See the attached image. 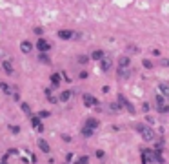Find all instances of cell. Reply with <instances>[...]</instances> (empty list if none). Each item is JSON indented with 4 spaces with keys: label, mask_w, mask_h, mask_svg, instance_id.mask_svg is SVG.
<instances>
[{
    "label": "cell",
    "mask_w": 169,
    "mask_h": 164,
    "mask_svg": "<svg viewBox=\"0 0 169 164\" xmlns=\"http://www.w3.org/2000/svg\"><path fill=\"white\" fill-rule=\"evenodd\" d=\"M36 144H38V148H40V150H42L44 153H49V152H51L49 144H47V142H46L44 139H38V141H36Z\"/></svg>",
    "instance_id": "13"
},
{
    "label": "cell",
    "mask_w": 169,
    "mask_h": 164,
    "mask_svg": "<svg viewBox=\"0 0 169 164\" xmlns=\"http://www.w3.org/2000/svg\"><path fill=\"white\" fill-rule=\"evenodd\" d=\"M78 77H80V79H87V73H86V71H82V73H80Z\"/></svg>",
    "instance_id": "32"
},
{
    "label": "cell",
    "mask_w": 169,
    "mask_h": 164,
    "mask_svg": "<svg viewBox=\"0 0 169 164\" xmlns=\"http://www.w3.org/2000/svg\"><path fill=\"white\" fill-rule=\"evenodd\" d=\"M127 51H129V53H138L140 49H138V47H135V46H129V47H127Z\"/></svg>",
    "instance_id": "27"
},
{
    "label": "cell",
    "mask_w": 169,
    "mask_h": 164,
    "mask_svg": "<svg viewBox=\"0 0 169 164\" xmlns=\"http://www.w3.org/2000/svg\"><path fill=\"white\" fill-rule=\"evenodd\" d=\"M100 69H102V71H109V69H111V58H109V57H107V58L104 57V58L100 60Z\"/></svg>",
    "instance_id": "11"
},
{
    "label": "cell",
    "mask_w": 169,
    "mask_h": 164,
    "mask_svg": "<svg viewBox=\"0 0 169 164\" xmlns=\"http://www.w3.org/2000/svg\"><path fill=\"white\" fill-rule=\"evenodd\" d=\"M31 126H33L36 131H44V124H42V120H40L38 115H36V117H31Z\"/></svg>",
    "instance_id": "9"
},
{
    "label": "cell",
    "mask_w": 169,
    "mask_h": 164,
    "mask_svg": "<svg viewBox=\"0 0 169 164\" xmlns=\"http://www.w3.org/2000/svg\"><path fill=\"white\" fill-rule=\"evenodd\" d=\"M89 58H91V57H86V55H80V57H78V62H80V64H82V66H86V64H87V60H89Z\"/></svg>",
    "instance_id": "24"
},
{
    "label": "cell",
    "mask_w": 169,
    "mask_h": 164,
    "mask_svg": "<svg viewBox=\"0 0 169 164\" xmlns=\"http://www.w3.org/2000/svg\"><path fill=\"white\" fill-rule=\"evenodd\" d=\"M118 68H129V57H120L118 58Z\"/></svg>",
    "instance_id": "18"
},
{
    "label": "cell",
    "mask_w": 169,
    "mask_h": 164,
    "mask_svg": "<svg viewBox=\"0 0 169 164\" xmlns=\"http://www.w3.org/2000/svg\"><path fill=\"white\" fill-rule=\"evenodd\" d=\"M20 49H22V53H25V55H27V53H31V51H33V44H31L29 40H24V42L20 44Z\"/></svg>",
    "instance_id": "10"
},
{
    "label": "cell",
    "mask_w": 169,
    "mask_h": 164,
    "mask_svg": "<svg viewBox=\"0 0 169 164\" xmlns=\"http://www.w3.org/2000/svg\"><path fill=\"white\" fill-rule=\"evenodd\" d=\"M160 64H162V66H164V68H169V58H164V60H162V62H160Z\"/></svg>",
    "instance_id": "29"
},
{
    "label": "cell",
    "mask_w": 169,
    "mask_h": 164,
    "mask_svg": "<svg viewBox=\"0 0 169 164\" xmlns=\"http://www.w3.org/2000/svg\"><path fill=\"white\" fill-rule=\"evenodd\" d=\"M38 117H40V119H46V117H49V111H40Z\"/></svg>",
    "instance_id": "28"
},
{
    "label": "cell",
    "mask_w": 169,
    "mask_h": 164,
    "mask_svg": "<svg viewBox=\"0 0 169 164\" xmlns=\"http://www.w3.org/2000/svg\"><path fill=\"white\" fill-rule=\"evenodd\" d=\"M75 164H89V157L87 155H80L75 159Z\"/></svg>",
    "instance_id": "21"
},
{
    "label": "cell",
    "mask_w": 169,
    "mask_h": 164,
    "mask_svg": "<svg viewBox=\"0 0 169 164\" xmlns=\"http://www.w3.org/2000/svg\"><path fill=\"white\" fill-rule=\"evenodd\" d=\"M62 79H64V77H62V73H53V75H51V86H55V88H56V86L60 84V80H62Z\"/></svg>",
    "instance_id": "14"
},
{
    "label": "cell",
    "mask_w": 169,
    "mask_h": 164,
    "mask_svg": "<svg viewBox=\"0 0 169 164\" xmlns=\"http://www.w3.org/2000/svg\"><path fill=\"white\" fill-rule=\"evenodd\" d=\"M155 102H157V110H158V113H167L169 111V100H167V97H166L164 93H157Z\"/></svg>",
    "instance_id": "4"
},
{
    "label": "cell",
    "mask_w": 169,
    "mask_h": 164,
    "mask_svg": "<svg viewBox=\"0 0 169 164\" xmlns=\"http://www.w3.org/2000/svg\"><path fill=\"white\" fill-rule=\"evenodd\" d=\"M82 100H84V104L87 106V108H96V110H100L98 106V100H96V97H93L91 93H84V97H82Z\"/></svg>",
    "instance_id": "5"
},
{
    "label": "cell",
    "mask_w": 169,
    "mask_h": 164,
    "mask_svg": "<svg viewBox=\"0 0 169 164\" xmlns=\"http://www.w3.org/2000/svg\"><path fill=\"white\" fill-rule=\"evenodd\" d=\"M38 62H42V64H51V58H49L46 53H40V55H38Z\"/></svg>",
    "instance_id": "22"
},
{
    "label": "cell",
    "mask_w": 169,
    "mask_h": 164,
    "mask_svg": "<svg viewBox=\"0 0 169 164\" xmlns=\"http://www.w3.org/2000/svg\"><path fill=\"white\" fill-rule=\"evenodd\" d=\"M9 131L16 135V133H20V126H9Z\"/></svg>",
    "instance_id": "26"
},
{
    "label": "cell",
    "mask_w": 169,
    "mask_h": 164,
    "mask_svg": "<svg viewBox=\"0 0 169 164\" xmlns=\"http://www.w3.org/2000/svg\"><path fill=\"white\" fill-rule=\"evenodd\" d=\"M100 126V122L96 119H87L82 126V135L84 137H93V133L96 131V128Z\"/></svg>",
    "instance_id": "3"
},
{
    "label": "cell",
    "mask_w": 169,
    "mask_h": 164,
    "mask_svg": "<svg viewBox=\"0 0 169 164\" xmlns=\"http://www.w3.org/2000/svg\"><path fill=\"white\" fill-rule=\"evenodd\" d=\"M20 106H22V111H24L25 115H31V108H29V104H25V102H22Z\"/></svg>",
    "instance_id": "23"
},
{
    "label": "cell",
    "mask_w": 169,
    "mask_h": 164,
    "mask_svg": "<svg viewBox=\"0 0 169 164\" xmlns=\"http://www.w3.org/2000/svg\"><path fill=\"white\" fill-rule=\"evenodd\" d=\"M118 104H120V108H126L129 113H135V108H133V104H131V102H129V100H127V99L122 95V93L118 95Z\"/></svg>",
    "instance_id": "7"
},
{
    "label": "cell",
    "mask_w": 169,
    "mask_h": 164,
    "mask_svg": "<svg viewBox=\"0 0 169 164\" xmlns=\"http://www.w3.org/2000/svg\"><path fill=\"white\" fill-rule=\"evenodd\" d=\"M2 69H4L7 75H13V66H11L9 60H4V62H2Z\"/></svg>",
    "instance_id": "17"
},
{
    "label": "cell",
    "mask_w": 169,
    "mask_h": 164,
    "mask_svg": "<svg viewBox=\"0 0 169 164\" xmlns=\"http://www.w3.org/2000/svg\"><path fill=\"white\" fill-rule=\"evenodd\" d=\"M140 155H142V164H162L164 162V157H162L160 150H142Z\"/></svg>",
    "instance_id": "1"
},
{
    "label": "cell",
    "mask_w": 169,
    "mask_h": 164,
    "mask_svg": "<svg viewBox=\"0 0 169 164\" xmlns=\"http://www.w3.org/2000/svg\"><path fill=\"white\" fill-rule=\"evenodd\" d=\"M142 64H144V68H146V69H151V68H153V62H151L149 58H144V60H142Z\"/></svg>",
    "instance_id": "25"
},
{
    "label": "cell",
    "mask_w": 169,
    "mask_h": 164,
    "mask_svg": "<svg viewBox=\"0 0 169 164\" xmlns=\"http://www.w3.org/2000/svg\"><path fill=\"white\" fill-rule=\"evenodd\" d=\"M142 110H144V111H146V113H147V111H149V104H147V102H146V104H144V106H142Z\"/></svg>",
    "instance_id": "31"
},
{
    "label": "cell",
    "mask_w": 169,
    "mask_h": 164,
    "mask_svg": "<svg viewBox=\"0 0 169 164\" xmlns=\"http://www.w3.org/2000/svg\"><path fill=\"white\" fill-rule=\"evenodd\" d=\"M135 130L144 137V141H147V142H155L157 133H155V130L151 128V124H137Z\"/></svg>",
    "instance_id": "2"
},
{
    "label": "cell",
    "mask_w": 169,
    "mask_h": 164,
    "mask_svg": "<svg viewBox=\"0 0 169 164\" xmlns=\"http://www.w3.org/2000/svg\"><path fill=\"white\" fill-rule=\"evenodd\" d=\"M167 100H169V97H167Z\"/></svg>",
    "instance_id": "33"
},
{
    "label": "cell",
    "mask_w": 169,
    "mask_h": 164,
    "mask_svg": "<svg viewBox=\"0 0 169 164\" xmlns=\"http://www.w3.org/2000/svg\"><path fill=\"white\" fill-rule=\"evenodd\" d=\"M118 77H120V79H124V80H127V79L131 77L129 68H118Z\"/></svg>",
    "instance_id": "12"
},
{
    "label": "cell",
    "mask_w": 169,
    "mask_h": 164,
    "mask_svg": "<svg viewBox=\"0 0 169 164\" xmlns=\"http://www.w3.org/2000/svg\"><path fill=\"white\" fill-rule=\"evenodd\" d=\"M102 58H104V51H102V49H95V51L91 53V60H98V62H100Z\"/></svg>",
    "instance_id": "15"
},
{
    "label": "cell",
    "mask_w": 169,
    "mask_h": 164,
    "mask_svg": "<svg viewBox=\"0 0 169 164\" xmlns=\"http://www.w3.org/2000/svg\"><path fill=\"white\" fill-rule=\"evenodd\" d=\"M35 47H36L40 53H47V51L51 49V44H49L46 38H38V40H36V44H35Z\"/></svg>",
    "instance_id": "6"
},
{
    "label": "cell",
    "mask_w": 169,
    "mask_h": 164,
    "mask_svg": "<svg viewBox=\"0 0 169 164\" xmlns=\"http://www.w3.org/2000/svg\"><path fill=\"white\" fill-rule=\"evenodd\" d=\"M0 89H2L5 95H13V91H15V89H11V86L5 84V82H0Z\"/></svg>",
    "instance_id": "19"
},
{
    "label": "cell",
    "mask_w": 169,
    "mask_h": 164,
    "mask_svg": "<svg viewBox=\"0 0 169 164\" xmlns=\"http://www.w3.org/2000/svg\"><path fill=\"white\" fill-rule=\"evenodd\" d=\"M56 35H58V38H62V40H71V38H75V37H76V33H75V31H71V29H60Z\"/></svg>",
    "instance_id": "8"
},
{
    "label": "cell",
    "mask_w": 169,
    "mask_h": 164,
    "mask_svg": "<svg viewBox=\"0 0 169 164\" xmlns=\"http://www.w3.org/2000/svg\"><path fill=\"white\" fill-rule=\"evenodd\" d=\"M71 95H73V91H69V89H66V91H62V93L58 95V99H60V102H67V100L71 99Z\"/></svg>",
    "instance_id": "16"
},
{
    "label": "cell",
    "mask_w": 169,
    "mask_h": 164,
    "mask_svg": "<svg viewBox=\"0 0 169 164\" xmlns=\"http://www.w3.org/2000/svg\"><path fill=\"white\" fill-rule=\"evenodd\" d=\"M46 99H47V100H49V102H53V104H55V102H58V100H60V99H58V97H55V95H53V93H51V89H46Z\"/></svg>",
    "instance_id": "20"
},
{
    "label": "cell",
    "mask_w": 169,
    "mask_h": 164,
    "mask_svg": "<svg viewBox=\"0 0 169 164\" xmlns=\"http://www.w3.org/2000/svg\"><path fill=\"white\" fill-rule=\"evenodd\" d=\"M96 157H98V159H104V152H102V150H98V152H96Z\"/></svg>",
    "instance_id": "30"
}]
</instances>
